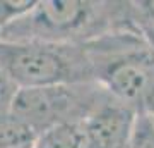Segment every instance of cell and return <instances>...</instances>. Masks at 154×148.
I'll list each match as a JSON object with an SVG mask.
<instances>
[{"instance_id": "6da1fadb", "label": "cell", "mask_w": 154, "mask_h": 148, "mask_svg": "<svg viewBox=\"0 0 154 148\" xmlns=\"http://www.w3.org/2000/svg\"><path fill=\"white\" fill-rule=\"evenodd\" d=\"M132 28H137L132 2L36 0L31 11L0 31V40L81 45Z\"/></svg>"}, {"instance_id": "7a4b0ae2", "label": "cell", "mask_w": 154, "mask_h": 148, "mask_svg": "<svg viewBox=\"0 0 154 148\" xmlns=\"http://www.w3.org/2000/svg\"><path fill=\"white\" fill-rule=\"evenodd\" d=\"M93 79L137 115L154 117V52L139 28L86 43Z\"/></svg>"}, {"instance_id": "3957f363", "label": "cell", "mask_w": 154, "mask_h": 148, "mask_svg": "<svg viewBox=\"0 0 154 148\" xmlns=\"http://www.w3.org/2000/svg\"><path fill=\"white\" fill-rule=\"evenodd\" d=\"M0 67L17 88L94 81L86 43L0 40Z\"/></svg>"}, {"instance_id": "277c9868", "label": "cell", "mask_w": 154, "mask_h": 148, "mask_svg": "<svg viewBox=\"0 0 154 148\" xmlns=\"http://www.w3.org/2000/svg\"><path fill=\"white\" fill-rule=\"evenodd\" d=\"M108 97L111 95L96 81L19 88L12 100L11 114L38 134L58 124H82Z\"/></svg>"}, {"instance_id": "5b68a950", "label": "cell", "mask_w": 154, "mask_h": 148, "mask_svg": "<svg viewBox=\"0 0 154 148\" xmlns=\"http://www.w3.org/2000/svg\"><path fill=\"white\" fill-rule=\"evenodd\" d=\"M135 119L134 110L108 97L81 124L82 148H128Z\"/></svg>"}, {"instance_id": "8992f818", "label": "cell", "mask_w": 154, "mask_h": 148, "mask_svg": "<svg viewBox=\"0 0 154 148\" xmlns=\"http://www.w3.org/2000/svg\"><path fill=\"white\" fill-rule=\"evenodd\" d=\"M33 148H82L81 124H58L36 134Z\"/></svg>"}, {"instance_id": "52a82bcc", "label": "cell", "mask_w": 154, "mask_h": 148, "mask_svg": "<svg viewBox=\"0 0 154 148\" xmlns=\"http://www.w3.org/2000/svg\"><path fill=\"white\" fill-rule=\"evenodd\" d=\"M36 133L11 112L0 117V148H33Z\"/></svg>"}, {"instance_id": "ba28073f", "label": "cell", "mask_w": 154, "mask_h": 148, "mask_svg": "<svg viewBox=\"0 0 154 148\" xmlns=\"http://www.w3.org/2000/svg\"><path fill=\"white\" fill-rule=\"evenodd\" d=\"M128 148H154V117L137 115Z\"/></svg>"}, {"instance_id": "9c48e42d", "label": "cell", "mask_w": 154, "mask_h": 148, "mask_svg": "<svg viewBox=\"0 0 154 148\" xmlns=\"http://www.w3.org/2000/svg\"><path fill=\"white\" fill-rule=\"evenodd\" d=\"M19 88L11 81V77L5 74V71L0 67V117H4L11 112L12 100L16 97Z\"/></svg>"}, {"instance_id": "30bf717a", "label": "cell", "mask_w": 154, "mask_h": 148, "mask_svg": "<svg viewBox=\"0 0 154 148\" xmlns=\"http://www.w3.org/2000/svg\"><path fill=\"white\" fill-rule=\"evenodd\" d=\"M134 14L137 22H147L154 26V0H139L132 2Z\"/></svg>"}, {"instance_id": "8fae6325", "label": "cell", "mask_w": 154, "mask_h": 148, "mask_svg": "<svg viewBox=\"0 0 154 148\" xmlns=\"http://www.w3.org/2000/svg\"><path fill=\"white\" fill-rule=\"evenodd\" d=\"M137 28L142 35V38L146 40V43L149 45V48L154 52V26L147 24V22H137Z\"/></svg>"}]
</instances>
